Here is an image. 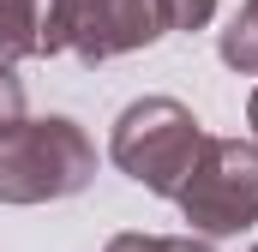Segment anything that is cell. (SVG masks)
Wrapping results in <instances>:
<instances>
[{
	"label": "cell",
	"mask_w": 258,
	"mask_h": 252,
	"mask_svg": "<svg viewBox=\"0 0 258 252\" xmlns=\"http://www.w3.org/2000/svg\"><path fill=\"white\" fill-rule=\"evenodd\" d=\"M156 12H162V30H198L210 24L216 0H156Z\"/></svg>",
	"instance_id": "cell-8"
},
{
	"label": "cell",
	"mask_w": 258,
	"mask_h": 252,
	"mask_svg": "<svg viewBox=\"0 0 258 252\" xmlns=\"http://www.w3.org/2000/svg\"><path fill=\"white\" fill-rule=\"evenodd\" d=\"M162 36V12L156 0H42V24H36V54H60L72 48L84 66L150 48Z\"/></svg>",
	"instance_id": "cell-3"
},
{
	"label": "cell",
	"mask_w": 258,
	"mask_h": 252,
	"mask_svg": "<svg viewBox=\"0 0 258 252\" xmlns=\"http://www.w3.org/2000/svg\"><path fill=\"white\" fill-rule=\"evenodd\" d=\"M36 24H42V0H0V66L36 54Z\"/></svg>",
	"instance_id": "cell-5"
},
{
	"label": "cell",
	"mask_w": 258,
	"mask_h": 252,
	"mask_svg": "<svg viewBox=\"0 0 258 252\" xmlns=\"http://www.w3.org/2000/svg\"><path fill=\"white\" fill-rule=\"evenodd\" d=\"M18 120H24V84H18L12 66H0V138H6Z\"/></svg>",
	"instance_id": "cell-9"
},
{
	"label": "cell",
	"mask_w": 258,
	"mask_h": 252,
	"mask_svg": "<svg viewBox=\"0 0 258 252\" xmlns=\"http://www.w3.org/2000/svg\"><path fill=\"white\" fill-rule=\"evenodd\" d=\"M252 252H258V246H252Z\"/></svg>",
	"instance_id": "cell-11"
},
{
	"label": "cell",
	"mask_w": 258,
	"mask_h": 252,
	"mask_svg": "<svg viewBox=\"0 0 258 252\" xmlns=\"http://www.w3.org/2000/svg\"><path fill=\"white\" fill-rule=\"evenodd\" d=\"M174 204L192 222V234H240V228H252L258 222V144L204 138Z\"/></svg>",
	"instance_id": "cell-4"
},
{
	"label": "cell",
	"mask_w": 258,
	"mask_h": 252,
	"mask_svg": "<svg viewBox=\"0 0 258 252\" xmlns=\"http://www.w3.org/2000/svg\"><path fill=\"white\" fill-rule=\"evenodd\" d=\"M246 120H252V138H258V90H252V102H246Z\"/></svg>",
	"instance_id": "cell-10"
},
{
	"label": "cell",
	"mask_w": 258,
	"mask_h": 252,
	"mask_svg": "<svg viewBox=\"0 0 258 252\" xmlns=\"http://www.w3.org/2000/svg\"><path fill=\"white\" fill-rule=\"evenodd\" d=\"M102 252H216L198 234H114Z\"/></svg>",
	"instance_id": "cell-7"
},
{
	"label": "cell",
	"mask_w": 258,
	"mask_h": 252,
	"mask_svg": "<svg viewBox=\"0 0 258 252\" xmlns=\"http://www.w3.org/2000/svg\"><path fill=\"white\" fill-rule=\"evenodd\" d=\"M198 144H204V132H198L192 108H180L174 96H144V102H132L126 114L114 120L108 156L144 192L180 198V186H186V174L198 162Z\"/></svg>",
	"instance_id": "cell-2"
},
{
	"label": "cell",
	"mask_w": 258,
	"mask_h": 252,
	"mask_svg": "<svg viewBox=\"0 0 258 252\" xmlns=\"http://www.w3.org/2000/svg\"><path fill=\"white\" fill-rule=\"evenodd\" d=\"M90 174H96V144L66 114L18 120L0 138V204L72 198V192L90 186Z\"/></svg>",
	"instance_id": "cell-1"
},
{
	"label": "cell",
	"mask_w": 258,
	"mask_h": 252,
	"mask_svg": "<svg viewBox=\"0 0 258 252\" xmlns=\"http://www.w3.org/2000/svg\"><path fill=\"white\" fill-rule=\"evenodd\" d=\"M222 60L234 66V72H258V0H246L240 12H234V24L222 30Z\"/></svg>",
	"instance_id": "cell-6"
}]
</instances>
